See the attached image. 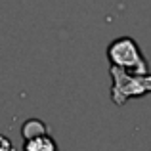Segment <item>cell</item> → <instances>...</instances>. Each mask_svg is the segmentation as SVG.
Listing matches in <instances>:
<instances>
[{
	"instance_id": "1",
	"label": "cell",
	"mask_w": 151,
	"mask_h": 151,
	"mask_svg": "<svg viewBox=\"0 0 151 151\" xmlns=\"http://www.w3.org/2000/svg\"><path fill=\"white\" fill-rule=\"evenodd\" d=\"M109 55L115 63L119 65H130L134 67V63H142V58L138 54V48L130 38H121V40L113 42V46L109 48ZM144 65V63H142Z\"/></svg>"
},
{
	"instance_id": "2",
	"label": "cell",
	"mask_w": 151,
	"mask_h": 151,
	"mask_svg": "<svg viewBox=\"0 0 151 151\" xmlns=\"http://www.w3.org/2000/svg\"><path fill=\"white\" fill-rule=\"evenodd\" d=\"M25 151H58V145L50 136L42 134V136L25 140Z\"/></svg>"
},
{
	"instance_id": "3",
	"label": "cell",
	"mask_w": 151,
	"mask_h": 151,
	"mask_svg": "<svg viewBox=\"0 0 151 151\" xmlns=\"http://www.w3.org/2000/svg\"><path fill=\"white\" fill-rule=\"evenodd\" d=\"M21 134H23L25 140H31V138H37V136L46 134V126L42 124L38 119H31V121H27L25 124L21 126Z\"/></svg>"
},
{
	"instance_id": "4",
	"label": "cell",
	"mask_w": 151,
	"mask_h": 151,
	"mask_svg": "<svg viewBox=\"0 0 151 151\" xmlns=\"http://www.w3.org/2000/svg\"><path fill=\"white\" fill-rule=\"evenodd\" d=\"M0 151H14L12 147V142L6 136H0Z\"/></svg>"
}]
</instances>
